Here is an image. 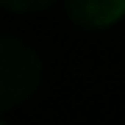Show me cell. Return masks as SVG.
<instances>
[{"instance_id":"2","label":"cell","mask_w":125,"mask_h":125,"mask_svg":"<svg viewBox=\"0 0 125 125\" xmlns=\"http://www.w3.org/2000/svg\"><path fill=\"white\" fill-rule=\"evenodd\" d=\"M67 11L83 28H108L125 14V0H67Z\"/></svg>"},{"instance_id":"1","label":"cell","mask_w":125,"mask_h":125,"mask_svg":"<svg viewBox=\"0 0 125 125\" xmlns=\"http://www.w3.org/2000/svg\"><path fill=\"white\" fill-rule=\"evenodd\" d=\"M42 81V64L25 42L0 36V114L17 108L36 92Z\"/></svg>"},{"instance_id":"3","label":"cell","mask_w":125,"mask_h":125,"mask_svg":"<svg viewBox=\"0 0 125 125\" xmlns=\"http://www.w3.org/2000/svg\"><path fill=\"white\" fill-rule=\"evenodd\" d=\"M56 0H0L3 9H11V11H42L47 6H53Z\"/></svg>"}]
</instances>
